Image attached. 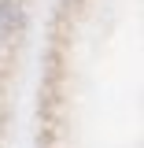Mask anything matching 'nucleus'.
<instances>
[{
    "label": "nucleus",
    "instance_id": "obj_1",
    "mask_svg": "<svg viewBox=\"0 0 144 148\" xmlns=\"http://www.w3.org/2000/svg\"><path fill=\"white\" fill-rule=\"evenodd\" d=\"M22 11H18V4H0V26L4 30H22Z\"/></svg>",
    "mask_w": 144,
    "mask_h": 148
}]
</instances>
